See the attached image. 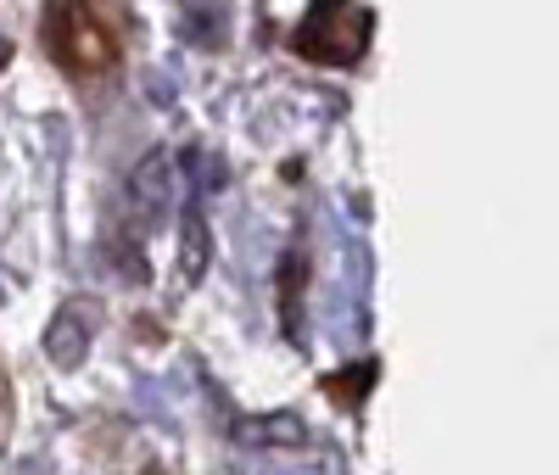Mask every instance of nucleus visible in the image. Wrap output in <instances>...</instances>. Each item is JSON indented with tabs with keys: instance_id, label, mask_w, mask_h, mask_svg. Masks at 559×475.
Here are the masks:
<instances>
[{
	"instance_id": "obj_1",
	"label": "nucleus",
	"mask_w": 559,
	"mask_h": 475,
	"mask_svg": "<svg viewBox=\"0 0 559 475\" xmlns=\"http://www.w3.org/2000/svg\"><path fill=\"white\" fill-rule=\"evenodd\" d=\"M168 168H174L168 152H152L146 163L134 168V185H129V190H134L140 213H163V207L174 202V179H168Z\"/></svg>"
}]
</instances>
